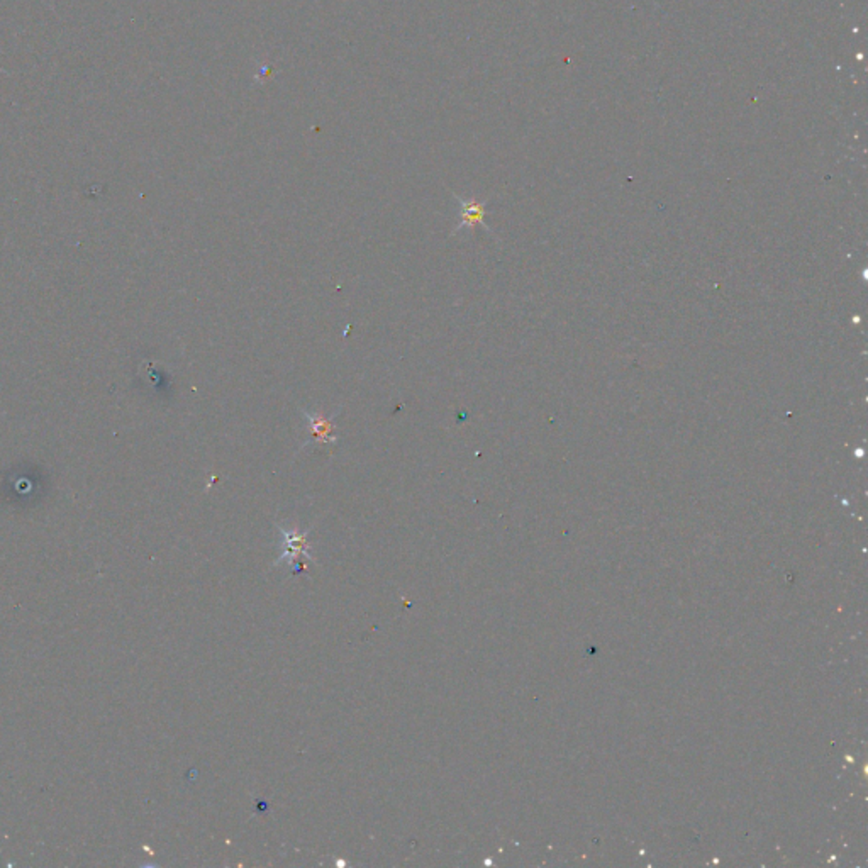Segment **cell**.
I'll return each instance as SVG.
<instances>
[{
	"label": "cell",
	"mask_w": 868,
	"mask_h": 868,
	"mask_svg": "<svg viewBox=\"0 0 868 868\" xmlns=\"http://www.w3.org/2000/svg\"><path fill=\"white\" fill-rule=\"evenodd\" d=\"M300 414H302V418L306 419L309 431H311V434H312V441L321 443V445H331V446L336 445L338 436H334L333 433V431L336 429L333 420L338 418V412L336 414L329 416V418H326V416H322L321 412L312 414V412L306 411V409H300Z\"/></svg>",
	"instance_id": "cell-1"
},
{
	"label": "cell",
	"mask_w": 868,
	"mask_h": 868,
	"mask_svg": "<svg viewBox=\"0 0 868 868\" xmlns=\"http://www.w3.org/2000/svg\"><path fill=\"white\" fill-rule=\"evenodd\" d=\"M453 197H455V200H457V202H458V206H460V224H458L453 231H451V236H453V234H457V233H460V231L465 229V227H468V229H473V227H475L477 224H482V226L485 227V229L489 231L487 224H485V222H484L485 204H487V202H482V200H465V199H461V197H458V195H455V194H453Z\"/></svg>",
	"instance_id": "cell-2"
}]
</instances>
